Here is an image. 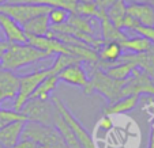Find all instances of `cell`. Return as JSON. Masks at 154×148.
<instances>
[{"label":"cell","mask_w":154,"mask_h":148,"mask_svg":"<svg viewBox=\"0 0 154 148\" xmlns=\"http://www.w3.org/2000/svg\"><path fill=\"white\" fill-rule=\"evenodd\" d=\"M47 57H49L47 53L35 49L29 44H8L7 49L2 53L0 68L14 72L25 65L37 63Z\"/></svg>","instance_id":"1"},{"label":"cell","mask_w":154,"mask_h":148,"mask_svg":"<svg viewBox=\"0 0 154 148\" xmlns=\"http://www.w3.org/2000/svg\"><path fill=\"white\" fill-rule=\"evenodd\" d=\"M20 139L33 140L37 144L48 145L51 148H68L55 125H42L37 122L26 121Z\"/></svg>","instance_id":"2"},{"label":"cell","mask_w":154,"mask_h":148,"mask_svg":"<svg viewBox=\"0 0 154 148\" xmlns=\"http://www.w3.org/2000/svg\"><path fill=\"white\" fill-rule=\"evenodd\" d=\"M125 80H115V79L109 78L104 71L97 70L94 71L90 80L87 81L86 87H85V93L90 94L93 91H97L104 98H106L109 103H113L119 98H122L120 93H122V87L124 86Z\"/></svg>","instance_id":"3"},{"label":"cell","mask_w":154,"mask_h":148,"mask_svg":"<svg viewBox=\"0 0 154 148\" xmlns=\"http://www.w3.org/2000/svg\"><path fill=\"white\" fill-rule=\"evenodd\" d=\"M52 75L49 71V68L47 70H40V71H34L32 73H27L19 78V91H18V95L15 98V101L12 102V106H14L15 111H20L22 108L27 103L30 98H32L33 93L37 90V87L41 84V81L47 76Z\"/></svg>","instance_id":"4"},{"label":"cell","mask_w":154,"mask_h":148,"mask_svg":"<svg viewBox=\"0 0 154 148\" xmlns=\"http://www.w3.org/2000/svg\"><path fill=\"white\" fill-rule=\"evenodd\" d=\"M49 11H51V7L42 6V4H30V3L11 4V3H7V4L0 6V12L8 15L11 19H14L20 26H23L25 23H27L33 18L38 16V15H42V14H48Z\"/></svg>","instance_id":"5"},{"label":"cell","mask_w":154,"mask_h":148,"mask_svg":"<svg viewBox=\"0 0 154 148\" xmlns=\"http://www.w3.org/2000/svg\"><path fill=\"white\" fill-rule=\"evenodd\" d=\"M20 113L26 117L27 121L37 122L42 125H53L56 109L55 105L49 101H41V99H29L25 105Z\"/></svg>","instance_id":"6"},{"label":"cell","mask_w":154,"mask_h":148,"mask_svg":"<svg viewBox=\"0 0 154 148\" xmlns=\"http://www.w3.org/2000/svg\"><path fill=\"white\" fill-rule=\"evenodd\" d=\"M52 101H53V105H55V109L57 110V113L63 117L64 121L67 122V125L70 126L72 133L75 135L76 140H78L79 144L82 145V148H97L94 141L91 140L90 135L87 133V131L82 126L81 122L72 116V113L67 109V106L63 103V101H61L60 98H57V96H55Z\"/></svg>","instance_id":"7"},{"label":"cell","mask_w":154,"mask_h":148,"mask_svg":"<svg viewBox=\"0 0 154 148\" xmlns=\"http://www.w3.org/2000/svg\"><path fill=\"white\" fill-rule=\"evenodd\" d=\"M140 94H149L154 96V83L153 79L143 72L140 68L135 67L131 76L125 80L124 86L122 87L120 95H140Z\"/></svg>","instance_id":"8"},{"label":"cell","mask_w":154,"mask_h":148,"mask_svg":"<svg viewBox=\"0 0 154 148\" xmlns=\"http://www.w3.org/2000/svg\"><path fill=\"white\" fill-rule=\"evenodd\" d=\"M0 30L8 44H27L23 27L6 14H0Z\"/></svg>","instance_id":"9"},{"label":"cell","mask_w":154,"mask_h":148,"mask_svg":"<svg viewBox=\"0 0 154 148\" xmlns=\"http://www.w3.org/2000/svg\"><path fill=\"white\" fill-rule=\"evenodd\" d=\"M19 91V76L12 71L0 68V103L4 101H15Z\"/></svg>","instance_id":"10"},{"label":"cell","mask_w":154,"mask_h":148,"mask_svg":"<svg viewBox=\"0 0 154 148\" xmlns=\"http://www.w3.org/2000/svg\"><path fill=\"white\" fill-rule=\"evenodd\" d=\"M117 63H132L135 67L140 68L151 79H154V46L149 52H145V53L122 55V57L119 58Z\"/></svg>","instance_id":"11"},{"label":"cell","mask_w":154,"mask_h":148,"mask_svg":"<svg viewBox=\"0 0 154 148\" xmlns=\"http://www.w3.org/2000/svg\"><path fill=\"white\" fill-rule=\"evenodd\" d=\"M98 65L109 68L119 61L123 55V48L119 42H104L98 50Z\"/></svg>","instance_id":"12"},{"label":"cell","mask_w":154,"mask_h":148,"mask_svg":"<svg viewBox=\"0 0 154 148\" xmlns=\"http://www.w3.org/2000/svg\"><path fill=\"white\" fill-rule=\"evenodd\" d=\"M25 124L26 121H15L3 126L0 129V145L3 148H15V145L20 140Z\"/></svg>","instance_id":"13"},{"label":"cell","mask_w":154,"mask_h":148,"mask_svg":"<svg viewBox=\"0 0 154 148\" xmlns=\"http://www.w3.org/2000/svg\"><path fill=\"white\" fill-rule=\"evenodd\" d=\"M127 15L139 22L143 26H154V7L149 3H134L127 4Z\"/></svg>","instance_id":"14"},{"label":"cell","mask_w":154,"mask_h":148,"mask_svg":"<svg viewBox=\"0 0 154 148\" xmlns=\"http://www.w3.org/2000/svg\"><path fill=\"white\" fill-rule=\"evenodd\" d=\"M59 80L64 83L72 84V86H79V87H86L89 78H87L86 71L82 68L81 64H72L70 67L64 68L60 73L57 75Z\"/></svg>","instance_id":"15"},{"label":"cell","mask_w":154,"mask_h":148,"mask_svg":"<svg viewBox=\"0 0 154 148\" xmlns=\"http://www.w3.org/2000/svg\"><path fill=\"white\" fill-rule=\"evenodd\" d=\"M22 27H23L26 35H37V37L47 35L51 31V22L49 18H48V14H42L33 18L32 20L25 23Z\"/></svg>","instance_id":"16"},{"label":"cell","mask_w":154,"mask_h":148,"mask_svg":"<svg viewBox=\"0 0 154 148\" xmlns=\"http://www.w3.org/2000/svg\"><path fill=\"white\" fill-rule=\"evenodd\" d=\"M139 101V95H125L119 98L116 102L111 103L108 108H105L104 113L105 116H111V114H122L131 111L132 109H135V106L138 105Z\"/></svg>","instance_id":"17"},{"label":"cell","mask_w":154,"mask_h":148,"mask_svg":"<svg viewBox=\"0 0 154 148\" xmlns=\"http://www.w3.org/2000/svg\"><path fill=\"white\" fill-rule=\"evenodd\" d=\"M100 31H101V40L104 42H119L122 44L124 40H127L128 35L124 34L120 29H117L115 25H112L109 20L105 19L100 20Z\"/></svg>","instance_id":"18"},{"label":"cell","mask_w":154,"mask_h":148,"mask_svg":"<svg viewBox=\"0 0 154 148\" xmlns=\"http://www.w3.org/2000/svg\"><path fill=\"white\" fill-rule=\"evenodd\" d=\"M105 14H106V19L111 22L112 25L122 30L123 19L127 15V4L125 0H116L115 3H112L109 7L105 8Z\"/></svg>","instance_id":"19"},{"label":"cell","mask_w":154,"mask_h":148,"mask_svg":"<svg viewBox=\"0 0 154 148\" xmlns=\"http://www.w3.org/2000/svg\"><path fill=\"white\" fill-rule=\"evenodd\" d=\"M53 125H55L56 129L60 132L61 137H63V140L66 141L68 148H82V145L79 144V141L76 140L75 135L72 133V131L70 129L67 122L63 120V117L57 113V110H56L55 117H53Z\"/></svg>","instance_id":"20"},{"label":"cell","mask_w":154,"mask_h":148,"mask_svg":"<svg viewBox=\"0 0 154 148\" xmlns=\"http://www.w3.org/2000/svg\"><path fill=\"white\" fill-rule=\"evenodd\" d=\"M59 78L57 75H49L41 81V84L37 87V90L33 93L30 99H41V101H48V96L52 91L56 90L59 84Z\"/></svg>","instance_id":"21"},{"label":"cell","mask_w":154,"mask_h":148,"mask_svg":"<svg viewBox=\"0 0 154 148\" xmlns=\"http://www.w3.org/2000/svg\"><path fill=\"white\" fill-rule=\"evenodd\" d=\"M122 48L123 50H128V52L134 53V55H138V53H145V52H149L151 48L154 46L149 40L143 37H134V38H130L128 37L127 40H124L122 42Z\"/></svg>","instance_id":"22"},{"label":"cell","mask_w":154,"mask_h":148,"mask_svg":"<svg viewBox=\"0 0 154 148\" xmlns=\"http://www.w3.org/2000/svg\"><path fill=\"white\" fill-rule=\"evenodd\" d=\"M67 23L71 25L72 27H75L78 31L94 35V26H96L97 23H100V20L94 22L91 18H85L78 14H70L68 15V19H67Z\"/></svg>","instance_id":"23"},{"label":"cell","mask_w":154,"mask_h":148,"mask_svg":"<svg viewBox=\"0 0 154 148\" xmlns=\"http://www.w3.org/2000/svg\"><path fill=\"white\" fill-rule=\"evenodd\" d=\"M135 65L132 63H116L109 68H105L104 72L115 80H125L131 76Z\"/></svg>","instance_id":"24"},{"label":"cell","mask_w":154,"mask_h":148,"mask_svg":"<svg viewBox=\"0 0 154 148\" xmlns=\"http://www.w3.org/2000/svg\"><path fill=\"white\" fill-rule=\"evenodd\" d=\"M82 60L72 55H57L53 60V64L49 67V71L52 75H59L64 68L70 67L72 64H81Z\"/></svg>","instance_id":"25"},{"label":"cell","mask_w":154,"mask_h":148,"mask_svg":"<svg viewBox=\"0 0 154 148\" xmlns=\"http://www.w3.org/2000/svg\"><path fill=\"white\" fill-rule=\"evenodd\" d=\"M68 15H70V12L64 8H51V11L48 12V18H49V22L52 26L66 23L68 19Z\"/></svg>","instance_id":"26"},{"label":"cell","mask_w":154,"mask_h":148,"mask_svg":"<svg viewBox=\"0 0 154 148\" xmlns=\"http://www.w3.org/2000/svg\"><path fill=\"white\" fill-rule=\"evenodd\" d=\"M0 120L4 122V125L11 124V122L15 121H27L26 117L20 111H15L14 109L8 110V109H2V108H0Z\"/></svg>","instance_id":"27"},{"label":"cell","mask_w":154,"mask_h":148,"mask_svg":"<svg viewBox=\"0 0 154 148\" xmlns=\"http://www.w3.org/2000/svg\"><path fill=\"white\" fill-rule=\"evenodd\" d=\"M135 33L140 37L146 38L154 45V26H143V25H139V26L135 29Z\"/></svg>","instance_id":"28"},{"label":"cell","mask_w":154,"mask_h":148,"mask_svg":"<svg viewBox=\"0 0 154 148\" xmlns=\"http://www.w3.org/2000/svg\"><path fill=\"white\" fill-rule=\"evenodd\" d=\"M139 22H138L135 18H132L131 15H125L124 19H123V25H122V29H128V30H132L135 31L138 26H139Z\"/></svg>","instance_id":"29"},{"label":"cell","mask_w":154,"mask_h":148,"mask_svg":"<svg viewBox=\"0 0 154 148\" xmlns=\"http://www.w3.org/2000/svg\"><path fill=\"white\" fill-rule=\"evenodd\" d=\"M98 126L101 129H104V131H111L112 126H113V122H112L111 117H109V116H104L98 121Z\"/></svg>","instance_id":"30"},{"label":"cell","mask_w":154,"mask_h":148,"mask_svg":"<svg viewBox=\"0 0 154 148\" xmlns=\"http://www.w3.org/2000/svg\"><path fill=\"white\" fill-rule=\"evenodd\" d=\"M15 148H38V144L29 139H20L15 145Z\"/></svg>","instance_id":"31"},{"label":"cell","mask_w":154,"mask_h":148,"mask_svg":"<svg viewBox=\"0 0 154 148\" xmlns=\"http://www.w3.org/2000/svg\"><path fill=\"white\" fill-rule=\"evenodd\" d=\"M147 148H154V116H153V118H151V128H150V136H149Z\"/></svg>","instance_id":"32"},{"label":"cell","mask_w":154,"mask_h":148,"mask_svg":"<svg viewBox=\"0 0 154 148\" xmlns=\"http://www.w3.org/2000/svg\"><path fill=\"white\" fill-rule=\"evenodd\" d=\"M116 0H102V3H101V6L100 7H102V8H106V7H109L112 3H115Z\"/></svg>","instance_id":"33"},{"label":"cell","mask_w":154,"mask_h":148,"mask_svg":"<svg viewBox=\"0 0 154 148\" xmlns=\"http://www.w3.org/2000/svg\"><path fill=\"white\" fill-rule=\"evenodd\" d=\"M10 3V0H0V6H3V4H7Z\"/></svg>","instance_id":"34"},{"label":"cell","mask_w":154,"mask_h":148,"mask_svg":"<svg viewBox=\"0 0 154 148\" xmlns=\"http://www.w3.org/2000/svg\"><path fill=\"white\" fill-rule=\"evenodd\" d=\"M94 1H96V4H97V6H101V3H102V0H94Z\"/></svg>","instance_id":"35"},{"label":"cell","mask_w":154,"mask_h":148,"mask_svg":"<svg viewBox=\"0 0 154 148\" xmlns=\"http://www.w3.org/2000/svg\"><path fill=\"white\" fill-rule=\"evenodd\" d=\"M38 148H51V147H48V145H40V144H38Z\"/></svg>","instance_id":"36"},{"label":"cell","mask_w":154,"mask_h":148,"mask_svg":"<svg viewBox=\"0 0 154 148\" xmlns=\"http://www.w3.org/2000/svg\"><path fill=\"white\" fill-rule=\"evenodd\" d=\"M0 41H3V33H2V30H0Z\"/></svg>","instance_id":"37"},{"label":"cell","mask_w":154,"mask_h":148,"mask_svg":"<svg viewBox=\"0 0 154 148\" xmlns=\"http://www.w3.org/2000/svg\"><path fill=\"white\" fill-rule=\"evenodd\" d=\"M0 61H2V53H0Z\"/></svg>","instance_id":"38"},{"label":"cell","mask_w":154,"mask_h":148,"mask_svg":"<svg viewBox=\"0 0 154 148\" xmlns=\"http://www.w3.org/2000/svg\"><path fill=\"white\" fill-rule=\"evenodd\" d=\"M0 148H3V147H2V145H0Z\"/></svg>","instance_id":"39"},{"label":"cell","mask_w":154,"mask_h":148,"mask_svg":"<svg viewBox=\"0 0 154 148\" xmlns=\"http://www.w3.org/2000/svg\"><path fill=\"white\" fill-rule=\"evenodd\" d=\"M153 83H154V79H153Z\"/></svg>","instance_id":"40"},{"label":"cell","mask_w":154,"mask_h":148,"mask_svg":"<svg viewBox=\"0 0 154 148\" xmlns=\"http://www.w3.org/2000/svg\"><path fill=\"white\" fill-rule=\"evenodd\" d=\"M0 14H2V12H0Z\"/></svg>","instance_id":"41"}]
</instances>
